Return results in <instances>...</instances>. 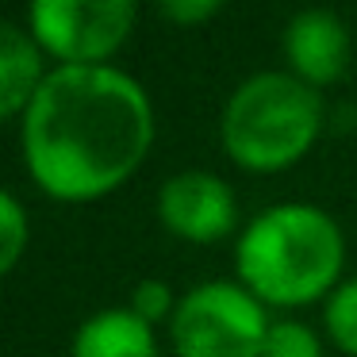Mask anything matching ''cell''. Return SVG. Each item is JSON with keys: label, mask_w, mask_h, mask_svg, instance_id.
<instances>
[{"label": "cell", "mask_w": 357, "mask_h": 357, "mask_svg": "<svg viewBox=\"0 0 357 357\" xmlns=\"http://www.w3.org/2000/svg\"><path fill=\"white\" fill-rule=\"evenodd\" d=\"M323 338L338 354L357 357V277H346L323 303Z\"/></svg>", "instance_id": "obj_10"}, {"label": "cell", "mask_w": 357, "mask_h": 357, "mask_svg": "<svg viewBox=\"0 0 357 357\" xmlns=\"http://www.w3.org/2000/svg\"><path fill=\"white\" fill-rule=\"evenodd\" d=\"M346 273V231L326 208L280 200L246 219L234 238V280L265 307L300 311L326 303Z\"/></svg>", "instance_id": "obj_2"}, {"label": "cell", "mask_w": 357, "mask_h": 357, "mask_svg": "<svg viewBox=\"0 0 357 357\" xmlns=\"http://www.w3.org/2000/svg\"><path fill=\"white\" fill-rule=\"evenodd\" d=\"M273 315L238 280H204L181 296L169 319L177 357H261Z\"/></svg>", "instance_id": "obj_4"}, {"label": "cell", "mask_w": 357, "mask_h": 357, "mask_svg": "<svg viewBox=\"0 0 357 357\" xmlns=\"http://www.w3.org/2000/svg\"><path fill=\"white\" fill-rule=\"evenodd\" d=\"M31 246V215L16 192H0V273H16Z\"/></svg>", "instance_id": "obj_11"}, {"label": "cell", "mask_w": 357, "mask_h": 357, "mask_svg": "<svg viewBox=\"0 0 357 357\" xmlns=\"http://www.w3.org/2000/svg\"><path fill=\"white\" fill-rule=\"evenodd\" d=\"M158 223L188 246H215L238 238V196L211 169H177L158 185Z\"/></svg>", "instance_id": "obj_6"}, {"label": "cell", "mask_w": 357, "mask_h": 357, "mask_svg": "<svg viewBox=\"0 0 357 357\" xmlns=\"http://www.w3.org/2000/svg\"><path fill=\"white\" fill-rule=\"evenodd\" d=\"M70 357H162V349L154 326L131 307H104L73 331Z\"/></svg>", "instance_id": "obj_9"}, {"label": "cell", "mask_w": 357, "mask_h": 357, "mask_svg": "<svg viewBox=\"0 0 357 357\" xmlns=\"http://www.w3.org/2000/svg\"><path fill=\"white\" fill-rule=\"evenodd\" d=\"M219 12H223V4H215V0H165L162 4V16L177 27H200L215 20Z\"/></svg>", "instance_id": "obj_14"}, {"label": "cell", "mask_w": 357, "mask_h": 357, "mask_svg": "<svg viewBox=\"0 0 357 357\" xmlns=\"http://www.w3.org/2000/svg\"><path fill=\"white\" fill-rule=\"evenodd\" d=\"M50 70L54 66L31 39V31L24 24L4 20L0 24V116L8 123H20L39 89L47 85Z\"/></svg>", "instance_id": "obj_8"}, {"label": "cell", "mask_w": 357, "mask_h": 357, "mask_svg": "<svg viewBox=\"0 0 357 357\" xmlns=\"http://www.w3.org/2000/svg\"><path fill=\"white\" fill-rule=\"evenodd\" d=\"M326 131L323 93L288 70H257L231 89L219 116L223 154L238 169L269 177L300 165Z\"/></svg>", "instance_id": "obj_3"}, {"label": "cell", "mask_w": 357, "mask_h": 357, "mask_svg": "<svg viewBox=\"0 0 357 357\" xmlns=\"http://www.w3.org/2000/svg\"><path fill=\"white\" fill-rule=\"evenodd\" d=\"M135 24L131 0H35L24 12V27L54 66H112Z\"/></svg>", "instance_id": "obj_5"}, {"label": "cell", "mask_w": 357, "mask_h": 357, "mask_svg": "<svg viewBox=\"0 0 357 357\" xmlns=\"http://www.w3.org/2000/svg\"><path fill=\"white\" fill-rule=\"evenodd\" d=\"M323 334L303 319H273L261 357H323Z\"/></svg>", "instance_id": "obj_12"}, {"label": "cell", "mask_w": 357, "mask_h": 357, "mask_svg": "<svg viewBox=\"0 0 357 357\" xmlns=\"http://www.w3.org/2000/svg\"><path fill=\"white\" fill-rule=\"evenodd\" d=\"M177 303H181V296L173 292V288L165 284L162 277H146V280H139V284L131 288V300H127V307H131L135 315L142 319V323H150V326L158 331L162 323L169 326Z\"/></svg>", "instance_id": "obj_13"}, {"label": "cell", "mask_w": 357, "mask_h": 357, "mask_svg": "<svg viewBox=\"0 0 357 357\" xmlns=\"http://www.w3.org/2000/svg\"><path fill=\"white\" fill-rule=\"evenodd\" d=\"M280 50H284V70L315 93L338 85L354 62V39H349L346 20L326 8L296 12L284 24Z\"/></svg>", "instance_id": "obj_7"}, {"label": "cell", "mask_w": 357, "mask_h": 357, "mask_svg": "<svg viewBox=\"0 0 357 357\" xmlns=\"http://www.w3.org/2000/svg\"><path fill=\"white\" fill-rule=\"evenodd\" d=\"M16 127L27 177L58 204L123 188L158 135L150 93L119 66H54Z\"/></svg>", "instance_id": "obj_1"}]
</instances>
